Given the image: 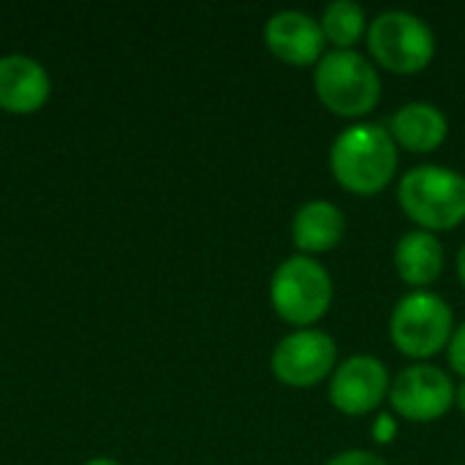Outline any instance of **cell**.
Masks as SVG:
<instances>
[{"label": "cell", "mask_w": 465, "mask_h": 465, "mask_svg": "<svg viewBox=\"0 0 465 465\" xmlns=\"http://www.w3.org/2000/svg\"><path fill=\"white\" fill-rule=\"evenodd\" d=\"M332 177L354 193H376L398 172V142L379 123H354L343 128L330 147Z\"/></svg>", "instance_id": "1"}, {"label": "cell", "mask_w": 465, "mask_h": 465, "mask_svg": "<svg viewBox=\"0 0 465 465\" xmlns=\"http://www.w3.org/2000/svg\"><path fill=\"white\" fill-rule=\"evenodd\" d=\"M398 202L420 229H452L465 218V174L441 163H420L401 177Z\"/></svg>", "instance_id": "2"}, {"label": "cell", "mask_w": 465, "mask_h": 465, "mask_svg": "<svg viewBox=\"0 0 465 465\" xmlns=\"http://www.w3.org/2000/svg\"><path fill=\"white\" fill-rule=\"evenodd\" d=\"M313 87L319 101L343 117H362L381 98L376 65L357 49H332L322 54L313 71Z\"/></svg>", "instance_id": "3"}, {"label": "cell", "mask_w": 465, "mask_h": 465, "mask_svg": "<svg viewBox=\"0 0 465 465\" xmlns=\"http://www.w3.org/2000/svg\"><path fill=\"white\" fill-rule=\"evenodd\" d=\"M335 283L330 270L313 256H289L283 259L270 281V302L275 313L294 324H316L332 305Z\"/></svg>", "instance_id": "4"}, {"label": "cell", "mask_w": 465, "mask_h": 465, "mask_svg": "<svg viewBox=\"0 0 465 465\" xmlns=\"http://www.w3.org/2000/svg\"><path fill=\"white\" fill-rule=\"evenodd\" d=\"M371 54L395 74L422 71L436 54V33L414 11L387 8L368 22Z\"/></svg>", "instance_id": "5"}, {"label": "cell", "mask_w": 465, "mask_h": 465, "mask_svg": "<svg viewBox=\"0 0 465 465\" xmlns=\"http://www.w3.org/2000/svg\"><path fill=\"white\" fill-rule=\"evenodd\" d=\"M455 332V313L450 302L428 289L403 294L390 316V335L395 346L417 360L433 357L450 346Z\"/></svg>", "instance_id": "6"}, {"label": "cell", "mask_w": 465, "mask_h": 465, "mask_svg": "<svg viewBox=\"0 0 465 465\" xmlns=\"http://www.w3.org/2000/svg\"><path fill=\"white\" fill-rule=\"evenodd\" d=\"M338 343L330 332L302 327L278 341L272 349V373L289 387H313L335 371Z\"/></svg>", "instance_id": "7"}, {"label": "cell", "mask_w": 465, "mask_h": 465, "mask_svg": "<svg viewBox=\"0 0 465 465\" xmlns=\"http://www.w3.org/2000/svg\"><path fill=\"white\" fill-rule=\"evenodd\" d=\"M455 384L450 373L436 365H409L390 384L392 409L411 422H433L455 403Z\"/></svg>", "instance_id": "8"}, {"label": "cell", "mask_w": 465, "mask_h": 465, "mask_svg": "<svg viewBox=\"0 0 465 465\" xmlns=\"http://www.w3.org/2000/svg\"><path fill=\"white\" fill-rule=\"evenodd\" d=\"M387 365L373 354H354L343 360L330 379V401L349 417L368 414L379 409L384 395H390Z\"/></svg>", "instance_id": "9"}, {"label": "cell", "mask_w": 465, "mask_h": 465, "mask_svg": "<svg viewBox=\"0 0 465 465\" xmlns=\"http://www.w3.org/2000/svg\"><path fill=\"white\" fill-rule=\"evenodd\" d=\"M264 44L292 65H311L322 60L327 38L313 14L302 8H281L264 22Z\"/></svg>", "instance_id": "10"}, {"label": "cell", "mask_w": 465, "mask_h": 465, "mask_svg": "<svg viewBox=\"0 0 465 465\" xmlns=\"http://www.w3.org/2000/svg\"><path fill=\"white\" fill-rule=\"evenodd\" d=\"M52 93L46 68L27 54L0 57V109L11 114L38 112Z\"/></svg>", "instance_id": "11"}, {"label": "cell", "mask_w": 465, "mask_h": 465, "mask_svg": "<svg viewBox=\"0 0 465 465\" xmlns=\"http://www.w3.org/2000/svg\"><path fill=\"white\" fill-rule=\"evenodd\" d=\"M390 134L406 150L430 153L447 139L450 120L444 109H439L430 101H409L390 117Z\"/></svg>", "instance_id": "12"}, {"label": "cell", "mask_w": 465, "mask_h": 465, "mask_svg": "<svg viewBox=\"0 0 465 465\" xmlns=\"http://www.w3.org/2000/svg\"><path fill=\"white\" fill-rule=\"evenodd\" d=\"M346 215L330 199H311L297 207L292 218V237L294 245L305 253H322L335 248L343 240Z\"/></svg>", "instance_id": "13"}, {"label": "cell", "mask_w": 465, "mask_h": 465, "mask_svg": "<svg viewBox=\"0 0 465 465\" xmlns=\"http://www.w3.org/2000/svg\"><path fill=\"white\" fill-rule=\"evenodd\" d=\"M395 267H398V275L409 286H414V289L430 286L444 270L441 240L428 229L406 232L395 245Z\"/></svg>", "instance_id": "14"}, {"label": "cell", "mask_w": 465, "mask_h": 465, "mask_svg": "<svg viewBox=\"0 0 465 465\" xmlns=\"http://www.w3.org/2000/svg\"><path fill=\"white\" fill-rule=\"evenodd\" d=\"M319 22L324 38L335 44V49H354L362 33H368V16L357 0H330Z\"/></svg>", "instance_id": "15"}, {"label": "cell", "mask_w": 465, "mask_h": 465, "mask_svg": "<svg viewBox=\"0 0 465 465\" xmlns=\"http://www.w3.org/2000/svg\"><path fill=\"white\" fill-rule=\"evenodd\" d=\"M324 465H387V460L371 450H346V452H338L335 458H330Z\"/></svg>", "instance_id": "16"}, {"label": "cell", "mask_w": 465, "mask_h": 465, "mask_svg": "<svg viewBox=\"0 0 465 465\" xmlns=\"http://www.w3.org/2000/svg\"><path fill=\"white\" fill-rule=\"evenodd\" d=\"M447 351H450V365H452V368H455V371H458V373L465 379V322L455 327V332H452V338H450Z\"/></svg>", "instance_id": "17"}, {"label": "cell", "mask_w": 465, "mask_h": 465, "mask_svg": "<svg viewBox=\"0 0 465 465\" xmlns=\"http://www.w3.org/2000/svg\"><path fill=\"white\" fill-rule=\"evenodd\" d=\"M392 430H395V422H392L390 417H381V420L376 422V439L381 436V439L387 441V439L392 436Z\"/></svg>", "instance_id": "18"}, {"label": "cell", "mask_w": 465, "mask_h": 465, "mask_svg": "<svg viewBox=\"0 0 465 465\" xmlns=\"http://www.w3.org/2000/svg\"><path fill=\"white\" fill-rule=\"evenodd\" d=\"M458 275H460V283L465 286V242L460 245V251H458Z\"/></svg>", "instance_id": "19"}, {"label": "cell", "mask_w": 465, "mask_h": 465, "mask_svg": "<svg viewBox=\"0 0 465 465\" xmlns=\"http://www.w3.org/2000/svg\"><path fill=\"white\" fill-rule=\"evenodd\" d=\"M84 465H120L114 458H93V460H87Z\"/></svg>", "instance_id": "20"}, {"label": "cell", "mask_w": 465, "mask_h": 465, "mask_svg": "<svg viewBox=\"0 0 465 465\" xmlns=\"http://www.w3.org/2000/svg\"><path fill=\"white\" fill-rule=\"evenodd\" d=\"M455 401H458V406L465 411V381L458 387V390H455Z\"/></svg>", "instance_id": "21"}]
</instances>
